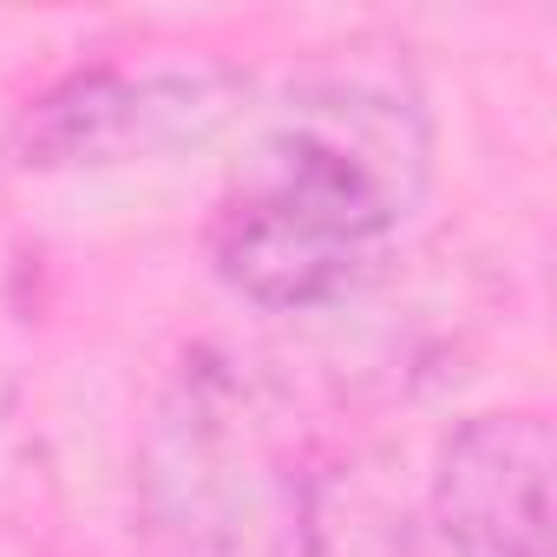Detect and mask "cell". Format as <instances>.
Here are the masks:
<instances>
[{"label":"cell","mask_w":557,"mask_h":557,"mask_svg":"<svg viewBox=\"0 0 557 557\" xmlns=\"http://www.w3.org/2000/svg\"><path fill=\"white\" fill-rule=\"evenodd\" d=\"M426 151V119L394 86L329 79L296 92L216 203V275L275 315L348 296L413 216Z\"/></svg>","instance_id":"1"},{"label":"cell","mask_w":557,"mask_h":557,"mask_svg":"<svg viewBox=\"0 0 557 557\" xmlns=\"http://www.w3.org/2000/svg\"><path fill=\"white\" fill-rule=\"evenodd\" d=\"M283 498L296 492L283 485L269 387L243 361L197 348L171 374L138 453L151 557H269Z\"/></svg>","instance_id":"2"},{"label":"cell","mask_w":557,"mask_h":557,"mask_svg":"<svg viewBox=\"0 0 557 557\" xmlns=\"http://www.w3.org/2000/svg\"><path fill=\"white\" fill-rule=\"evenodd\" d=\"M243 99L230 66H92L40 92L14 125V158L34 171L125 164L216 132Z\"/></svg>","instance_id":"3"},{"label":"cell","mask_w":557,"mask_h":557,"mask_svg":"<svg viewBox=\"0 0 557 557\" xmlns=\"http://www.w3.org/2000/svg\"><path fill=\"white\" fill-rule=\"evenodd\" d=\"M433 524L453 557H550V420L505 407L446 433Z\"/></svg>","instance_id":"4"},{"label":"cell","mask_w":557,"mask_h":557,"mask_svg":"<svg viewBox=\"0 0 557 557\" xmlns=\"http://www.w3.org/2000/svg\"><path fill=\"white\" fill-rule=\"evenodd\" d=\"M296 531L309 557H420L407 511H394L355 472H315L296 492Z\"/></svg>","instance_id":"5"}]
</instances>
